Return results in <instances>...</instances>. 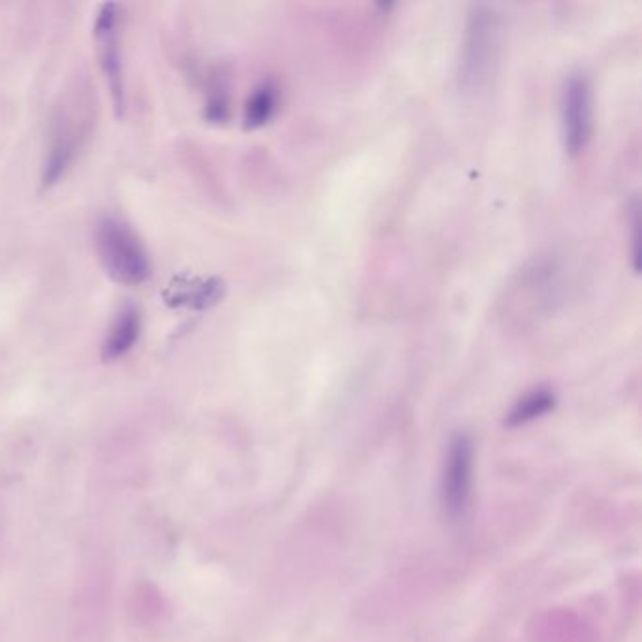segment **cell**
<instances>
[{
	"instance_id": "obj_1",
	"label": "cell",
	"mask_w": 642,
	"mask_h": 642,
	"mask_svg": "<svg viewBox=\"0 0 642 642\" xmlns=\"http://www.w3.org/2000/svg\"><path fill=\"white\" fill-rule=\"evenodd\" d=\"M96 247L104 270L123 285H140L149 274L147 255L132 230L117 219H102L96 228Z\"/></svg>"
},
{
	"instance_id": "obj_2",
	"label": "cell",
	"mask_w": 642,
	"mask_h": 642,
	"mask_svg": "<svg viewBox=\"0 0 642 642\" xmlns=\"http://www.w3.org/2000/svg\"><path fill=\"white\" fill-rule=\"evenodd\" d=\"M561 117H564L566 147L577 155L590 142L594 130L592 87L584 75H571L566 84Z\"/></svg>"
},
{
	"instance_id": "obj_3",
	"label": "cell",
	"mask_w": 642,
	"mask_h": 642,
	"mask_svg": "<svg viewBox=\"0 0 642 642\" xmlns=\"http://www.w3.org/2000/svg\"><path fill=\"white\" fill-rule=\"evenodd\" d=\"M471 467H473V443L466 434H456L450 441L445 475H443V505L450 517L464 515L469 488H471Z\"/></svg>"
},
{
	"instance_id": "obj_4",
	"label": "cell",
	"mask_w": 642,
	"mask_h": 642,
	"mask_svg": "<svg viewBox=\"0 0 642 642\" xmlns=\"http://www.w3.org/2000/svg\"><path fill=\"white\" fill-rule=\"evenodd\" d=\"M95 40L98 44L100 65L105 75V82L110 85L114 108L121 117L125 112V85H123V65L119 53V35H117V6L104 5L96 23H95Z\"/></svg>"
},
{
	"instance_id": "obj_5",
	"label": "cell",
	"mask_w": 642,
	"mask_h": 642,
	"mask_svg": "<svg viewBox=\"0 0 642 642\" xmlns=\"http://www.w3.org/2000/svg\"><path fill=\"white\" fill-rule=\"evenodd\" d=\"M494 45H496V21L490 17L488 12L476 10L471 15L467 40L464 49V63L462 74L466 85H478L480 79L487 77L494 57Z\"/></svg>"
},
{
	"instance_id": "obj_6",
	"label": "cell",
	"mask_w": 642,
	"mask_h": 642,
	"mask_svg": "<svg viewBox=\"0 0 642 642\" xmlns=\"http://www.w3.org/2000/svg\"><path fill=\"white\" fill-rule=\"evenodd\" d=\"M79 140H82V130H79V126H74L68 114H63L55 121V125H53L51 132L49 153L44 166L45 186L55 185L65 176V172L72 165L75 151L79 149Z\"/></svg>"
},
{
	"instance_id": "obj_7",
	"label": "cell",
	"mask_w": 642,
	"mask_h": 642,
	"mask_svg": "<svg viewBox=\"0 0 642 642\" xmlns=\"http://www.w3.org/2000/svg\"><path fill=\"white\" fill-rule=\"evenodd\" d=\"M138 336H140V315L136 309L126 306L119 311L117 318L114 320V325L110 328L108 337L104 341L102 358L105 362H112L125 356L132 349L134 343H136Z\"/></svg>"
},
{
	"instance_id": "obj_8",
	"label": "cell",
	"mask_w": 642,
	"mask_h": 642,
	"mask_svg": "<svg viewBox=\"0 0 642 642\" xmlns=\"http://www.w3.org/2000/svg\"><path fill=\"white\" fill-rule=\"evenodd\" d=\"M554 404H556V397H554V394L548 388L533 390L531 394L522 397L518 404L515 406L511 415L507 416V424H509V426L527 424V422H531L535 418L547 415L550 409H554Z\"/></svg>"
},
{
	"instance_id": "obj_9",
	"label": "cell",
	"mask_w": 642,
	"mask_h": 642,
	"mask_svg": "<svg viewBox=\"0 0 642 642\" xmlns=\"http://www.w3.org/2000/svg\"><path fill=\"white\" fill-rule=\"evenodd\" d=\"M276 104H277V93L270 84H264L262 87H258L247 102L246 125L249 128H256L270 121V117L276 112Z\"/></svg>"
}]
</instances>
